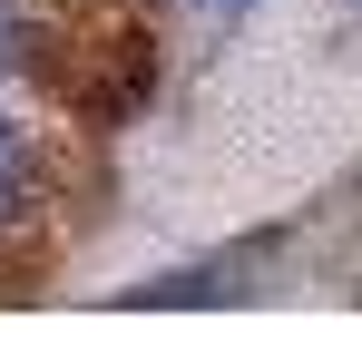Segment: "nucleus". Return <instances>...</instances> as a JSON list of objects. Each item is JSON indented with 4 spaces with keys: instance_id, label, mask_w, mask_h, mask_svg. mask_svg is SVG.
Segmentation results:
<instances>
[{
    "instance_id": "nucleus-1",
    "label": "nucleus",
    "mask_w": 362,
    "mask_h": 352,
    "mask_svg": "<svg viewBox=\"0 0 362 352\" xmlns=\"http://www.w3.org/2000/svg\"><path fill=\"white\" fill-rule=\"evenodd\" d=\"M20 196H30V137H20V117L0 108V225L20 216Z\"/></svg>"
},
{
    "instance_id": "nucleus-2",
    "label": "nucleus",
    "mask_w": 362,
    "mask_h": 352,
    "mask_svg": "<svg viewBox=\"0 0 362 352\" xmlns=\"http://www.w3.org/2000/svg\"><path fill=\"white\" fill-rule=\"evenodd\" d=\"M30 49H40V20H30V0H0V69H20Z\"/></svg>"
},
{
    "instance_id": "nucleus-3",
    "label": "nucleus",
    "mask_w": 362,
    "mask_h": 352,
    "mask_svg": "<svg viewBox=\"0 0 362 352\" xmlns=\"http://www.w3.org/2000/svg\"><path fill=\"white\" fill-rule=\"evenodd\" d=\"M177 10H206V20H235V10H255V0H177Z\"/></svg>"
}]
</instances>
